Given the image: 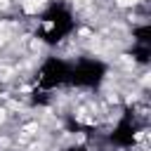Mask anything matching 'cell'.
Here are the masks:
<instances>
[{
	"instance_id": "6da1fadb",
	"label": "cell",
	"mask_w": 151,
	"mask_h": 151,
	"mask_svg": "<svg viewBox=\"0 0 151 151\" xmlns=\"http://www.w3.org/2000/svg\"><path fill=\"white\" fill-rule=\"evenodd\" d=\"M76 26L73 14L68 12L66 5H52L42 12L40 17V35L45 42H59L64 40Z\"/></svg>"
},
{
	"instance_id": "7a4b0ae2",
	"label": "cell",
	"mask_w": 151,
	"mask_h": 151,
	"mask_svg": "<svg viewBox=\"0 0 151 151\" xmlns=\"http://www.w3.org/2000/svg\"><path fill=\"white\" fill-rule=\"evenodd\" d=\"M71 78V61H64V59H57V57H50L42 61V66L38 68V85L45 87V90H54V87H61L66 85Z\"/></svg>"
},
{
	"instance_id": "3957f363",
	"label": "cell",
	"mask_w": 151,
	"mask_h": 151,
	"mask_svg": "<svg viewBox=\"0 0 151 151\" xmlns=\"http://www.w3.org/2000/svg\"><path fill=\"white\" fill-rule=\"evenodd\" d=\"M104 73H106V66L101 61H97V59H80V61L71 64L68 83L78 85V87H97L104 80Z\"/></svg>"
}]
</instances>
